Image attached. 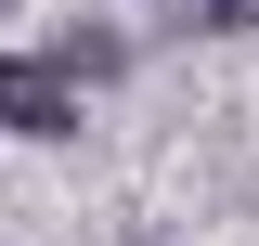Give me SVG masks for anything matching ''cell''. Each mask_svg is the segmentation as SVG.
<instances>
[{
	"label": "cell",
	"mask_w": 259,
	"mask_h": 246,
	"mask_svg": "<svg viewBox=\"0 0 259 246\" xmlns=\"http://www.w3.org/2000/svg\"><path fill=\"white\" fill-rule=\"evenodd\" d=\"M0 130H26V143H65L78 130V91L52 78V52H0Z\"/></svg>",
	"instance_id": "obj_1"
},
{
	"label": "cell",
	"mask_w": 259,
	"mask_h": 246,
	"mask_svg": "<svg viewBox=\"0 0 259 246\" xmlns=\"http://www.w3.org/2000/svg\"><path fill=\"white\" fill-rule=\"evenodd\" d=\"M194 26H221V39H259V0H194Z\"/></svg>",
	"instance_id": "obj_2"
}]
</instances>
